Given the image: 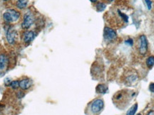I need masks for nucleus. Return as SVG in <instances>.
<instances>
[{
  "label": "nucleus",
  "mask_w": 154,
  "mask_h": 115,
  "mask_svg": "<svg viewBox=\"0 0 154 115\" xmlns=\"http://www.w3.org/2000/svg\"><path fill=\"white\" fill-rule=\"evenodd\" d=\"M104 107V102L102 99H95L88 106L89 113L92 115H97L99 114Z\"/></svg>",
  "instance_id": "1"
},
{
  "label": "nucleus",
  "mask_w": 154,
  "mask_h": 115,
  "mask_svg": "<svg viewBox=\"0 0 154 115\" xmlns=\"http://www.w3.org/2000/svg\"><path fill=\"white\" fill-rule=\"evenodd\" d=\"M132 95H130L128 94V92L126 90L119 91V92L116 94L113 97V100L116 101V104H121L120 108H122V104H124V107L128 105L130 99L132 98Z\"/></svg>",
  "instance_id": "2"
},
{
  "label": "nucleus",
  "mask_w": 154,
  "mask_h": 115,
  "mask_svg": "<svg viewBox=\"0 0 154 115\" xmlns=\"http://www.w3.org/2000/svg\"><path fill=\"white\" fill-rule=\"evenodd\" d=\"M20 17V13L19 11H16L13 9H7L5 12L3 14V18L6 22L12 23V22H16Z\"/></svg>",
  "instance_id": "3"
},
{
  "label": "nucleus",
  "mask_w": 154,
  "mask_h": 115,
  "mask_svg": "<svg viewBox=\"0 0 154 115\" xmlns=\"http://www.w3.org/2000/svg\"><path fill=\"white\" fill-rule=\"evenodd\" d=\"M138 51L140 55L144 56L148 51V41L145 35H141L138 39Z\"/></svg>",
  "instance_id": "4"
},
{
  "label": "nucleus",
  "mask_w": 154,
  "mask_h": 115,
  "mask_svg": "<svg viewBox=\"0 0 154 115\" xmlns=\"http://www.w3.org/2000/svg\"><path fill=\"white\" fill-rule=\"evenodd\" d=\"M117 37L116 32L113 29L109 27H105L104 29V38L105 41L108 42H112L115 41Z\"/></svg>",
  "instance_id": "5"
},
{
  "label": "nucleus",
  "mask_w": 154,
  "mask_h": 115,
  "mask_svg": "<svg viewBox=\"0 0 154 115\" xmlns=\"http://www.w3.org/2000/svg\"><path fill=\"white\" fill-rule=\"evenodd\" d=\"M34 16L31 12H27L24 14L23 22L22 24V27L24 29H28L31 27L34 23Z\"/></svg>",
  "instance_id": "6"
},
{
  "label": "nucleus",
  "mask_w": 154,
  "mask_h": 115,
  "mask_svg": "<svg viewBox=\"0 0 154 115\" xmlns=\"http://www.w3.org/2000/svg\"><path fill=\"white\" fill-rule=\"evenodd\" d=\"M17 32L16 30H14L13 28H9L7 31V40L9 43L10 44H14L16 42V38H17Z\"/></svg>",
  "instance_id": "7"
},
{
  "label": "nucleus",
  "mask_w": 154,
  "mask_h": 115,
  "mask_svg": "<svg viewBox=\"0 0 154 115\" xmlns=\"http://www.w3.org/2000/svg\"><path fill=\"white\" fill-rule=\"evenodd\" d=\"M9 65V58L5 54H0V73L7 69Z\"/></svg>",
  "instance_id": "8"
},
{
  "label": "nucleus",
  "mask_w": 154,
  "mask_h": 115,
  "mask_svg": "<svg viewBox=\"0 0 154 115\" xmlns=\"http://www.w3.org/2000/svg\"><path fill=\"white\" fill-rule=\"evenodd\" d=\"M36 34L32 31H27L23 35V41L26 43H29L31 42L35 38Z\"/></svg>",
  "instance_id": "9"
},
{
  "label": "nucleus",
  "mask_w": 154,
  "mask_h": 115,
  "mask_svg": "<svg viewBox=\"0 0 154 115\" xmlns=\"http://www.w3.org/2000/svg\"><path fill=\"white\" fill-rule=\"evenodd\" d=\"M31 86H32V81L30 79L24 78L19 81V87L24 90L29 89Z\"/></svg>",
  "instance_id": "10"
},
{
  "label": "nucleus",
  "mask_w": 154,
  "mask_h": 115,
  "mask_svg": "<svg viewBox=\"0 0 154 115\" xmlns=\"http://www.w3.org/2000/svg\"><path fill=\"white\" fill-rule=\"evenodd\" d=\"M137 75L134 74V73H131L129 74V75L127 76L126 79V83L128 85H131L134 84L136 81L137 80Z\"/></svg>",
  "instance_id": "11"
},
{
  "label": "nucleus",
  "mask_w": 154,
  "mask_h": 115,
  "mask_svg": "<svg viewBox=\"0 0 154 115\" xmlns=\"http://www.w3.org/2000/svg\"><path fill=\"white\" fill-rule=\"evenodd\" d=\"M108 89H109L108 87L106 85H104V84L98 85L96 87V92L99 94L107 93Z\"/></svg>",
  "instance_id": "12"
},
{
  "label": "nucleus",
  "mask_w": 154,
  "mask_h": 115,
  "mask_svg": "<svg viewBox=\"0 0 154 115\" xmlns=\"http://www.w3.org/2000/svg\"><path fill=\"white\" fill-rule=\"evenodd\" d=\"M27 0H17L16 7H17V8L20 9H23L26 8V6H27Z\"/></svg>",
  "instance_id": "13"
},
{
  "label": "nucleus",
  "mask_w": 154,
  "mask_h": 115,
  "mask_svg": "<svg viewBox=\"0 0 154 115\" xmlns=\"http://www.w3.org/2000/svg\"><path fill=\"white\" fill-rule=\"evenodd\" d=\"M138 104L137 103H136V104H134V105L132 106V107H131V108L129 109V110H128V112H127L126 113V115H134L136 114V112L137 111V109H138Z\"/></svg>",
  "instance_id": "14"
},
{
  "label": "nucleus",
  "mask_w": 154,
  "mask_h": 115,
  "mask_svg": "<svg viewBox=\"0 0 154 115\" xmlns=\"http://www.w3.org/2000/svg\"><path fill=\"white\" fill-rule=\"evenodd\" d=\"M106 7H107V5L102 2H98V4H96V11H98V12H101V11H104L106 9Z\"/></svg>",
  "instance_id": "15"
},
{
  "label": "nucleus",
  "mask_w": 154,
  "mask_h": 115,
  "mask_svg": "<svg viewBox=\"0 0 154 115\" xmlns=\"http://www.w3.org/2000/svg\"><path fill=\"white\" fill-rule=\"evenodd\" d=\"M146 65L148 68H151L154 65V56H150L146 60Z\"/></svg>",
  "instance_id": "16"
},
{
  "label": "nucleus",
  "mask_w": 154,
  "mask_h": 115,
  "mask_svg": "<svg viewBox=\"0 0 154 115\" xmlns=\"http://www.w3.org/2000/svg\"><path fill=\"white\" fill-rule=\"evenodd\" d=\"M9 87H11L14 89H17L18 87H19V81H17V80L12 81L9 84Z\"/></svg>",
  "instance_id": "17"
},
{
  "label": "nucleus",
  "mask_w": 154,
  "mask_h": 115,
  "mask_svg": "<svg viewBox=\"0 0 154 115\" xmlns=\"http://www.w3.org/2000/svg\"><path fill=\"white\" fill-rule=\"evenodd\" d=\"M118 11H119V14H120V16L122 17V19H123V20H124V22H128V16H126V14H123V13H121L120 11H119V10Z\"/></svg>",
  "instance_id": "18"
},
{
  "label": "nucleus",
  "mask_w": 154,
  "mask_h": 115,
  "mask_svg": "<svg viewBox=\"0 0 154 115\" xmlns=\"http://www.w3.org/2000/svg\"><path fill=\"white\" fill-rule=\"evenodd\" d=\"M145 2H146V5H147L148 9L149 10L151 9V4H152L151 1V0H145Z\"/></svg>",
  "instance_id": "19"
},
{
  "label": "nucleus",
  "mask_w": 154,
  "mask_h": 115,
  "mask_svg": "<svg viewBox=\"0 0 154 115\" xmlns=\"http://www.w3.org/2000/svg\"><path fill=\"white\" fill-rule=\"evenodd\" d=\"M125 43H126V44H128V46H133V43H134V41H133V39H131V38H129V39L126 40V41H125Z\"/></svg>",
  "instance_id": "20"
},
{
  "label": "nucleus",
  "mask_w": 154,
  "mask_h": 115,
  "mask_svg": "<svg viewBox=\"0 0 154 115\" xmlns=\"http://www.w3.org/2000/svg\"><path fill=\"white\" fill-rule=\"evenodd\" d=\"M149 89L151 92H154V83H151L149 85Z\"/></svg>",
  "instance_id": "21"
},
{
  "label": "nucleus",
  "mask_w": 154,
  "mask_h": 115,
  "mask_svg": "<svg viewBox=\"0 0 154 115\" xmlns=\"http://www.w3.org/2000/svg\"><path fill=\"white\" fill-rule=\"evenodd\" d=\"M146 115H154V110H151V111H150Z\"/></svg>",
  "instance_id": "22"
},
{
  "label": "nucleus",
  "mask_w": 154,
  "mask_h": 115,
  "mask_svg": "<svg viewBox=\"0 0 154 115\" xmlns=\"http://www.w3.org/2000/svg\"><path fill=\"white\" fill-rule=\"evenodd\" d=\"M90 1H92V2H93V3H95V2H96L97 0H90Z\"/></svg>",
  "instance_id": "23"
},
{
  "label": "nucleus",
  "mask_w": 154,
  "mask_h": 115,
  "mask_svg": "<svg viewBox=\"0 0 154 115\" xmlns=\"http://www.w3.org/2000/svg\"><path fill=\"white\" fill-rule=\"evenodd\" d=\"M107 1H114V0H107Z\"/></svg>",
  "instance_id": "24"
},
{
  "label": "nucleus",
  "mask_w": 154,
  "mask_h": 115,
  "mask_svg": "<svg viewBox=\"0 0 154 115\" xmlns=\"http://www.w3.org/2000/svg\"><path fill=\"white\" fill-rule=\"evenodd\" d=\"M4 1H9V0H4Z\"/></svg>",
  "instance_id": "25"
},
{
  "label": "nucleus",
  "mask_w": 154,
  "mask_h": 115,
  "mask_svg": "<svg viewBox=\"0 0 154 115\" xmlns=\"http://www.w3.org/2000/svg\"><path fill=\"white\" fill-rule=\"evenodd\" d=\"M137 115H141V114H138Z\"/></svg>",
  "instance_id": "26"
}]
</instances>
